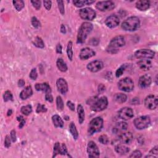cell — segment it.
Here are the masks:
<instances>
[{"mask_svg":"<svg viewBox=\"0 0 158 158\" xmlns=\"http://www.w3.org/2000/svg\"><path fill=\"white\" fill-rule=\"evenodd\" d=\"M140 26V21L137 17L132 16L125 20L122 24V28L125 31L134 32L138 29Z\"/></svg>","mask_w":158,"mask_h":158,"instance_id":"cell-1","label":"cell"},{"mask_svg":"<svg viewBox=\"0 0 158 158\" xmlns=\"http://www.w3.org/2000/svg\"><path fill=\"white\" fill-rule=\"evenodd\" d=\"M93 29V25L88 22H84L79 28L77 35L78 43H83L87 38L88 35L90 33Z\"/></svg>","mask_w":158,"mask_h":158,"instance_id":"cell-2","label":"cell"},{"mask_svg":"<svg viewBox=\"0 0 158 158\" xmlns=\"http://www.w3.org/2000/svg\"><path fill=\"white\" fill-rule=\"evenodd\" d=\"M103 126V120L101 117H97L91 120L88 125V132L89 135H92L101 130Z\"/></svg>","mask_w":158,"mask_h":158,"instance_id":"cell-3","label":"cell"},{"mask_svg":"<svg viewBox=\"0 0 158 158\" xmlns=\"http://www.w3.org/2000/svg\"><path fill=\"white\" fill-rule=\"evenodd\" d=\"M118 88L125 92H130L134 88V83L130 78L125 77L118 82Z\"/></svg>","mask_w":158,"mask_h":158,"instance_id":"cell-4","label":"cell"},{"mask_svg":"<svg viewBox=\"0 0 158 158\" xmlns=\"http://www.w3.org/2000/svg\"><path fill=\"white\" fill-rule=\"evenodd\" d=\"M108 105V101L106 96L101 97L98 98L96 101L91 105V109L95 112H100L105 110Z\"/></svg>","mask_w":158,"mask_h":158,"instance_id":"cell-5","label":"cell"},{"mask_svg":"<svg viewBox=\"0 0 158 158\" xmlns=\"http://www.w3.org/2000/svg\"><path fill=\"white\" fill-rule=\"evenodd\" d=\"M151 123L149 117L143 116L136 118L134 120V125L135 127L139 130H143L148 127Z\"/></svg>","mask_w":158,"mask_h":158,"instance_id":"cell-6","label":"cell"},{"mask_svg":"<svg viewBox=\"0 0 158 158\" xmlns=\"http://www.w3.org/2000/svg\"><path fill=\"white\" fill-rule=\"evenodd\" d=\"M155 56V52L148 49H141L135 53V56L138 59H153Z\"/></svg>","mask_w":158,"mask_h":158,"instance_id":"cell-7","label":"cell"},{"mask_svg":"<svg viewBox=\"0 0 158 158\" xmlns=\"http://www.w3.org/2000/svg\"><path fill=\"white\" fill-rule=\"evenodd\" d=\"M79 15H80L82 19L84 20H92L96 17V12L92 8H86L80 11Z\"/></svg>","mask_w":158,"mask_h":158,"instance_id":"cell-8","label":"cell"},{"mask_svg":"<svg viewBox=\"0 0 158 158\" xmlns=\"http://www.w3.org/2000/svg\"><path fill=\"white\" fill-rule=\"evenodd\" d=\"M96 8L101 11H108L114 9L115 4L111 1H99L97 3Z\"/></svg>","mask_w":158,"mask_h":158,"instance_id":"cell-9","label":"cell"},{"mask_svg":"<svg viewBox=\"0 0 158 158\" xmlns=\"http://www.w3.org/2000/svg\"><path fill=\"white\" fill-rule=\"evenodd\" d=\"M145 105L146 108L154 110L157 107V97L155 95H149L145 99Z\"/></svg>","mask_w":158,"mask_h":158,"instance_id":"cell-10","label":"cell"},{"mask_svg":"<svg viewBox=\"0 0 158 158\" xmlns=\"http://www.w3.org/2000/svg\"><path fill=\"white\" fill-rule=\"evenodd\" d=\"M118 116L121 119L127 120L134 117V111L130 107H124L118 111Z\"/></svg>","mask_w":158,"mask_h":158,"instance_id":"cell-11","label":"cell"},{"mask_svg":"<svg viewBox=\"0 0 158 158\" xmlns=\"http://www.w3.org/2000/svg\"><path fill=\"white\" fill-rule=\"evenodd\" d=\"M87 153L89 157H98L99 150L95 142L90 141L87 146Z\"/></svg>","mask_w":158,"mask_h":158,"instance_id":"cell-12","label":"cell"},{"mask_svg":"<svg viewBox=\"0 0 158 158\" xmlns=\"http://www.w3.org/2000/svg\"><path fill=\"white\" fill-rule=\"evenodd\" d=\"M125 44V40L123 36H117L111 40L109 43V46L114 48L117 49L118 48L122 47Z\"/></svg>","mask_w":158,"mask_h":158,"instance_id":"cell-13","label":"cell"},{"mask_svg":"<svg viewBox=\"0 0 158 158\" xmlns=\"http://www.w3.org/2000/svg\"><path fill=\"white\" fill-rule=\"evenodd\" d=\"M104 67V64L102 61L96 60L88 64L87 66L88 70L91 71L92 72H97L101 70Z\"/></svg>","mask_w":158,"mask_h":158,"instance_id":"cell-14","label":"cell"},{"mask_svg":"<svg viewBox=\"0 0 158 158\" xmlns=\"http://www.w3.org/2000/svg\"><path fill=\"white\" fill-rule=\"evenodd\" d=\"M119 18L116 15H111L107 17L105 20V24L106 25V26L111 28L116 27L119 24Z\"/></svg>","mask_w":158,"mask_h":158,"instance_id":"cell-15","label":"cell"},{"mask_svg":"<svg viewBox=\"0 0 158 158\" xmlns=\"http://www.w3.org/2000/svg\"><path fill=\"white\" fill-rule=\"evenodd\" d=\"M95 56V52L90 48H84L81 49L80 55V58L82 60H87L90 57Z\"/></svg>","mask_w":158,"mask_h":158,"instance_id":"cell-16","label":"cell"},{"mask_svg":"<svg viewBox=\"0 0 158 158\" xmlns=\"http://www.w3.org/2000/svg\"><path fill=\"white\" fill-rule=\"evenodd\" d=\"M56 85L58 91L61 94H66L68 91V85L67 82L63 78H59L57 79L56 82Z\"/></svg>","mask_w":158,"mask_h":158,"instance_id":"cell-17","label":"cell"},{"mask_svg":"<svg viewBox=\"0 0 158 158\" xmlns=\"http://www.w3.org/2000/svg\"><path fill=\"white\" fill-rule=\"evenodd\" d=\"M151 84V78L148 75H144L139 79L138 85L142 88H146Z\"/></svg>","mask_w":158,"mask_h":158,"instance_id":"cell-18","label":"cell"},{"mask_svg":"<svg viewBox=\"0 0 158 158\" xmlns=\"http://www.w3.org/2000/svg\"><path fill=\"white\" fill-rule=\"evenodd\" d=\"M134 136L131 132L122 133L119 136V140L124 144H130L132 142Z\"/></svg>","mask_w":158,"mask_h":158,"instance_id":"cell-19","label":"cell"},{"mask_svg":"<svg viewBox=\"0 0 158 158\" xmlns=\"http://www.w3.org/2000/svg\"><path fill=\"white\" fill-rule=\"evenodd\" d=\"M138 66L144 71L149 70L152 67V63L148 59H142L137 63Z\"/></svg>","mask_w":158,"mask_h":158,"instance_id":"cell-20","label":"cell"},{"mask_svg":"<svg viewBox=\"0 0 158 158\" xmlns=\"http://www.w3.org/2000/svg\"><path fill=\"white\" fill-rule=\"evenodd\" d=\"M150 6V3L148 1H144V0H142V1H138L136 3V7L138 9L142 11H145L147 9L149 8Z\"/></svg>","mask_w":158,"mask_h":158,"instance_id":"cell-21","label":"cell"},{"mask_svg":"<svg viewBox=\"0 0 158 158\" xmlns=\"http://www.w3.org/2000/svg\"><path fill=\"white\" fill-rule=\"evenodd\" d=\"M35 89L37 91H42L46 93H50L51 92V87L47 83L37 84L35 85Z\"/></svg>","mask_w":158,"mask_h":158,"instance_id":"cell-22","label":"cell"},{"mask_svg":"<svg viewBox=\"0 0 158 158\" xmlns=\"http://www.w3.org/2000/svg\"><path fill=\"white\" fill-rule=\"evenodd\" d=\"M32 93H33V91H32V87L30 86H28V87L25 88V89H24L21 92L20 94V98L22 100H25L31 96Z\"/></svg>","mask_w":158,"mask_h":158,"instance_id":"cell-23","label":"cell"},{"mask_svg":"<svg viewBox=\"0 0 158 158\" xmlns=\"http://www.w3.org/2000/svg\"><path fill=\"white\" fill-rule=\"evenodd\" d=\"M128 128V124L125 122H118L113 129V132L115 134H118V132L126 130Z\"/></svg>","mask_w":158,"mask_h":158,"instance_id":"cell-24","label":"cell"},{"mask_svg":"<svg viewBox=\"0 0 158 158\" xmlns=\"http://www.w3.org/2000/svg\"><path fill=\"white\" fill-rule=\"evenodd\" d=\"M115 151L118 154H121V155H124V154H126L128 153L130 151L128 147L123 145H117L115 147Z\"/></svg>","mask_w":158,"mask_h":158,"instance_id":"cell-25","label":"cell"},{"mask_svg":"<svg viewBox=\"0 0 158 158\" xmlns=\"http://www.w3.org/2000/svg\"><path fill=\"white\" fill-rule=\"evenodd\" d=\"M77 113H78V117L79 123L82 124L84 122L85 120V111L83 106L81 105H79L77 106Z\"/></svg>","mask_w":158,"mask_h":158,"instance_id":"cell-26","label":"cell"},{"mask_svg":"<svg viewBox=\"0 0 158 158\" xmlns=\"http://www.w3.org/2000/svg\"><path fill=\"white\" fill-rule=\"evenodd\" d=\"M52 120L54 125L56 127H63L64 125V122L63 119L58 115H54L52 117Z\"/></svg>","mask_w":158,"mask_h":158,"instance_id":"cell-27","label":"cell"},{"mask_svg":"<svg viewBox=\"0 0 158 158\" xmlns=\"http://www.w3.org/2000/svg\"><path fill=\"white\" fill-rule=\"evenodd\" d=\"M56 65L57 68H58V69L60 71L63 72H66L67 70V66L66 65V64L64 63L63 59L61 58L57 59L56 62Z\"/></svg>","mask_w":158,"mask_h":158,"instance_id":"cell-28","label":"cell"},{"mask_svg":"<svg viewBox=\"0 0 158 158\" xmlns=\"http://www.w3.org/2000/svg\"><path fill=\"white\" fill-rule=\"evenodd\" d=\"M114 99L117 103L122 104L126 101L127 96L123 93H117L115 95Z\"/></svg>","mask_w":158,"mask_h":158,"instance_id":"cell-29","label":"cell"},{"mask_svg":"<svg viewBox=\"0 0 158 158\" xmlns=\"http://www.w3.org/2000/svg\"><path fill=\"white\" fill-rule=\"evenodd\" d=\"M69 131L70 132L71 135H72L73 138L75 140H77L78 137V133L77 131V129L76 126L74 122H71L69 125Z\"/></svg>","mask_w":158,"mask_h":158,"instance_id":"cell-30","label":"cell"},{"mask_svg":"<svg viewBox=\"0 0 158 158\" xmlns=\"http://www.w3.org/2000/svg\"><path fill=\"white\" fill-rule=\"evenodd\" d=\"M95 2V1H74V5L77 8H81L85 5H90Z\"/></svg>","mask_w":158,"mask_h":158,"instance_id":"cell-31","label":"cell"},{"mask_svg":"<svg viewBox=\"0 0 158 158\" xmlns=\"http://www.w3.org/2000/svg\"><path fill=\"white\" fill-rule=\"evenodd\" d=\"M21 113H22L25 116H28L32 112V107L31 105H28L25 106H22L21 107Z\"/></svg>","mask_w":158,"mask_h":158,"instance_id":"cell-32","label":"cell"},{"mask_svg":"<svg viewBox=\"0 0 158 158\" xmlns=\"http://www.w3.org/2000/svg\"><path fill=\"white\" fill-rule=\"evenodd\" d=\"M34 45L36 47L39 48H43L45 47L44 42L43 40L39 37H37L35 38V40L34 41Z\"/></svg>","mask_w":158,"mask_h":158,"instance_id":"cell-33","label":"cell"},{"mask_svg":"<svg viewBox=\"0 0 158 158\" xmlns=\"http://www.w3.org/2000/svg\"><path fill=\"white\" fill-rule=\"evenodd\" d=\"M13 5L14 8H16V9L17 11H20L24 8V2L23 1H13Z\"/></svg>","mask_w":158,"mask_h":158,"instance_id":"cell-34","label":"cell"},{"mask_svg":"<svg viewBox=\"0 0 158 158\" xmlns=\"http://www.w3.org/2000/svg\"><path fill=\"white\" fill-rule=\"evenodd\" d=\"M67 54L69 59L72 61L73 57V51H72V41H69L68 43L67 46Z\"/></svg>","mask_w":158,"mask_h":158,"instance_id":"cell-35","label":"cell"},{"mask_svg":"<svg viewBox=\"0 0 158 158\" xmlns=\"http://www.w3.org/2000/svg\"><path fill=\"white\" fill-rule=\"evenodd\" d=\"M56 105L57 110L59 111H61L64 109V103L63 101V99L61 96H58L56 98Z\"/></svg>","mask_w":158,"mask_h":158,"instance_id":"cell-36","label":"cell"},{"mask_svg":"<svg viewBox=\"0 0 158 158\" xmlns=\"http://www.w3.org/2000/svg\"><path fill=\"white\" fill-rule=\"evenodd\" d=\"M60 148H61V145L59 144V143L56 142L55 143V146H54L53 157H55L57 155V154H60Z\"/></svg>","mask_w":158,"mask_h":158,"instance_id":"cell-37","label":"cell"},{"mask_svg":"<svg viewBox=\"0 0 158 158\" xmlns=\"http://www.w3.org/2000/svg\"><path fill=\"white\" fill-rule=\"evenodd\" d=\"M3 98H4V101L5 102H7L8 101H12L13 99V96L11 92L9 91L5 92L4 95H3Z\"/></svg>","mask_w":158,"mask_h":158,"instance_id":"cell-38","label":"cell"},{"mask_svg":"<svg viewBox=\"0 0 158 158\" xmlns=\"http://www.w3.org/2000/svg\"><path fill=\"white\" fill-rule=\"evenodd\" d=\"M99 142L103 145H107L109 143V138L106 135H102L99 137Z\"/></svg>","mask_w":158,"mask_h":158,"instance_id":"cell-39","label":"cell"},{"mask_svg":"<svg viewBox=\"0 0 158 158\" xmlns=\"http://www.w3.org/2000/svg\"><path fill=\"white\" fill-rule=\"evenodd\" d=\"M32 24L35 28H38L41 26V24L40 22V21L35 17H33L32 18Z\"/></svg>","mask_w":158,"mask_h":158,"instance_id":"cell-40","label":"cell"},{"mask_svg":"<svg viewBox=\"0 0 158 158\" xmlns=\"http://www.w3.org/2000/svg\"><path fill=\"white\" fill-rule=\"evenodd\" d=\"M57 5H58V8L59 9V11L61 14L63 15L65 13V8H64V2L63 1H57Z\"/></svg>","mask_w":158,"mask_h":158,"instance_id":"cell-41","label":"cell"},{"mask_svg":"<svg viewBox=\"0 0 158 158\" xmlns=\"http://www.w3.org/2000/svg\"><path fill=\"white\" fill-rule=\"evenodd\" d=\"M47 111V109L46 108V107L44 105H42L41 104H38V106L37 107V113H46Z\"/></svg>","mask_w":158,"mask_h":158,"instance_id":"cell-42","label":"cell"},{"mask_svg":"<svg viewBox=\"0 0 158 158\" xmlns=\"http://www.w3.org/2000/svg\"><path fill=\"white\" fill-rule=\"evenodd\" d=\"M125 69V66L123 65V66H120V67L119 68H118V69L116 70V76L117 77H120L121 75L123 74Z\"/></svg>","mask_w":158,"mask_h":158,"instance_id":"cell-43","label":"cell"},{"mask_svg":"<svg viewBox=\"0 0 158 158\" xmlns=\"http://www.w3.org/2000/svg\"><path fill=\"white\" fill-rule=\"evenodd\" d=\"M29 76H30V78L32 79V80H36V79H37V78L38 77V74H37V70H36V69H32Z\"/></svg>","mask_w":158,"mask_h":158,"instance_id":"cell-44","label":"cell"},{"mask_svg":"<svg viewBox=\"0 0 158 158\" xmlns=\"http://www.w3.org/2000/svg\"><path fill=\"white\" fill-rule=\"evenodd\" d=\"M142 156V153L139 150H135L130 155V157H141Z\"/></svg>","mask_w":158,"mask_h":158,"instance_id":"cell-45","label":"cell"},{"mask_svg":"<svg viewBox=\"0 0 158 158\" xmlns=\"http://www.w3.org/2000/svg\"><path fill=\"white\" fill-rule=\"evenodd\" d=\"M67 153V149L66 145L64 143H63L62 145L61 146L60 148V154L61 155H65V154Z\"/></svg>","mask_w":158,"mask_h":158,"instance_id":"cell-46","label":"cell"},{"mask_svg":"<svg viewBox=\"0 0 158 158\" xmlns=\"http://www.w3.org/2000/svg\"><path fill=\"white\" fill-rule=\"evenodd\" d=\"M31 3L33 5L34 8L37 9L39 10L41 8V1H32Z\"/></svg>","mask_w":158,"mask_h":158,"instance_id":"cell-47","label":"cell"},{"mask_svg":"<svg viewBox=\"0 0 158 158\" xmlns=\"http://www.w3.org/2000/svg\"><path fill=\"white\" fill-rule=\"evenodd\" d=\"M17 120L20 122V125H19V128H22L24 125H25V123H26V120H24V118L22 116H19L17 117Z\"/></svg>","mask_w":158,"mask_h":158,"instance_id":"cell-48","label":"cell"},{"mask_svg":"<svg viewBox=\"0 0 158 158\" xmlns=\"http://www.w3.org/2000/svg\"><path fill=\"white\" fill-rule=\"evenodd\" d=\"M5 146L6 148H9V147L11 146V139L10 137L7 135L5 137Z\"/></svg>","mask_w":158,"mask_h":158,"instance_id":"cell-49","label":"cell"},{"mask_svg":"<svg viewBox=\"0 0 158 158\" xmlns=\"http://www.w3.org/2000/svg\"><path fill=\"white\" fill-rule=\"evenodd\" d=\"M43 4H44V6L45 7V8L47 10H50L51 8V5L52 3L51 1H43Z\"/></svg>","mask_w":158,"mask_h":158,"instance_id":"cell-50","label":"cell"},{"mask_svg":"<svg viewBox=\"0 0 158 158\" xmlns=\"http://www.w3.org/2000/svg\"><path fill=\"white\" fill-rule=\"evenodd\" d=\"M45 98H46V101H48V102L52 103L53 101V97L51 95V93H46Z\"/></svg>","mask_w":158,"mask_h":158,"instance_id":"cell-51","label":"cell"},{"mask_svg":"<svg viewBox=\"0 0 158 158\" xmlns=\"http://www.w3.org/2000/svg\"><path fill=\"white\" fill-rule=\"evenodd\" d=\"M107 51L108 53H110L115 54V53H117L118 52V49L111 47V46H109L108 48H107Z\"/></svg>","mask_w":158,"mask_h":158,"instance_id":"cell-52","label":"cell"},{"mask_svg":"<svg viewBox=\"0 0 158 158\" xmlns=\"http://www.w3.org/2000/svg\"><path fill=\"white\" fill-rule=\"evenodd\" d=\"M11 139L12 140L13 142H15L16 141V134L15 130H12L11 132Z\"/></svg>","mask_w":158,"mask_h":158,"instance_id":"cell-53","label":"cell"},{"mask_svg":"<svg viewBox=\"0 0 158 158\" xmlns=\"http://www.w3.org/2000/svg\"><path fill=\"white\" fill-rule=\"evenodd\" d=\"M67 105L68 106V107L71 110V111H74L75 110V105H74V104L73 103H72L71 101H67Z\"/></svg>","mask_w":158,"mask_h":158,"instance_id":"cell-54","label":"cell"},{"mask_svg":"<svg viewBox=\"0 0 158 158\" xmlns=\"http://www.w3.org/2000/svg\"><path fill=\"white\" fill-rule=\"evenodd\" d=\"M150 154H152L153 155V154H156V155H157L158 154V150H157V146H156L155 147H154V148L150 151H149Z\"/></svg>","mask_w":158,"mask_h":158,"instance_id":"cell-55","label":"cell"},{"mask_svg":"<svg viewBox=\"0 0 158 158\" xmlns=\"http://www.w3.org/2000/svg\"><path fill=\"white\" fill-rule=\"evenodd\" d=\"M56 52L58 54L62 53V46L60 43H58L56 46Z\"/></svg>","mask_w":158,"mask_h":158,"instance_id":"cell-56","label":"cell"},{"mask_svg":"<svg viewBox=\"0 0 158 158\" xmlns=\"http://www.w3.org/2000/svg\"><path fill=\"white\" fill-rule=\"evenodd\" d=\"M25 85V82L23 80V79H20L18 82V86H19V87H22Z\"/></svg>","mask_w":158,"mask_h":158,"instance_id":"cell-57","label":"cell"},{"mask_svg":"<svg viewBox=\"0 0 158 158\" xmlns=\"http://www.w3.org/2000/svg\"><path fill=\"white\" fill-rule=\"evenodd\" d=\"M105 90V87L103 85L101 84L98 87V92L99 93H103L104 91Z\"/></svg>","mask_w":158,"mask_h":158,"instance_id":"cell-58","label":"cell"},{"mask_svg":"<svg viewBox=\"0 0 158 158\" xmlns=\"http://www.w3.org/2000/svg\"><path fill=\"white\" fill-rule=\"evenodd\" d=\"M61 33L63 34H65L66 33V27L64 25H61Z\"/></svg>","mask_w":158,"mask_h":158,"instance_id":"cell-59","label":"cell"},{"mask_svg":"<svg viewBox=\"0 0 158 158\" xmlns=\"http://www.w3.org/2000/svg\"><path fill=\"white\" fill-rule=\"evenodd\" d=\"M145 157H153V158H156V157L153 156V155H148V156H146Z\"/></svg>","mask_w":158,"mask_h":158,"instance_id":"cell-60","label":"cell"},{"mask_svg":"<svg viewBox=\"0 0 158 158\" xmlns=\"http://www.w3.org/2000/svg\"><path fill=\"white\" fill-rule=\"evenodd\" d=\"M12 114V111L11 110H9L8 111V116H11Z\"/></svg>","mask_w":158,"mask_h":158,"instance_id":"cell-61","label":"cell"}]
</instances>
